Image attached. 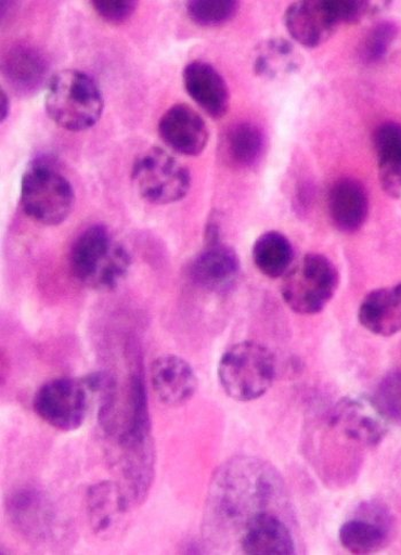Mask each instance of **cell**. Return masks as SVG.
I'll return each mask as SVG.
<instances>
[{
  "instance_id": "obj_1",
  "label": "cell",
  "mask_w": 401,
  "mask_h": 555,
  "mask_svg": "<svg viewBox=\"0 0 401 555\" xmlns=\"http://www.w3.org/2000/svg\"><path fill=\"white\" fill-rule=\"evenodd\" d=\"M283 482L268 463L238 457L220 467L208 498V519L224 531H241L259 513L275 511Z\"/></svg>"
},
{
  "instance_id": "obj_2",
  "label": "cell",
  "mask_w": 401,
  "mask_h": 555,
  "mask_svg": "<svg viewBox=\"0 0 401 555\" xmlns=\"http://www.w3.org/2000/svg\"><path fill=\"white\" fill-rule=\"evenodd\" d=\"M131 257L105 225H93L77 237L70 268L77 280L96 291H111L128 274Z\"/></svg>"
},
{
  "instance_id": "obj_3",
  "label": "cell",
  "mask_w": 401,
  "mask_h": 555,
  "mask_svg": "<svg viewBox=\"0 0 401 555\" xmlns=\"http://www.w3.org/2000/svg\"><path fill=\"white\" fill-rule=\"evenodd\" d=\"M105 108L102 91L85 72L66 69L50 79L46 109L51 120L68 131H86L94 127Z\"/></svg>"
},
{
  "instance_id": "obj_4",
  "label": "cell",
  "mask_w": 401,
  "mask_h": 555,
  "mask_svg": "<svg viewBox=\"0 0 401 555\" xmlns=\"http://www.w3.org/2000/svg\"><path fill=\"white\" fill-rule=\"evenodd\" d=\"M218 378L232 400H258L275 380L274 356L268 347L255 341L236 344L220 359Z\"/></svg>"
},
{
  "instance_id": "obj_5",
  "label": "cell",
  "mask_w": 401,
  "mask_h": 555,
  "mask_svg": "<svg viewBox=\"0 0 401 555\" xmlns=\"http://www.w3.org/2000/svg\"><path fill=\"white\" fill-rule=\"evenodd\" d=\"M22 206L33 221L60 225L73 212L75 191L62 172L47 163L37 162L23 177Z\"/></svg>"
},
{
  "instance_id": "obj_6",
  "label": "cell",
  "mask_w": 401,
  "mask_h": 555,
  "mask_svg": "<svg viewBox=\"0 0 401 555\" xmlns=\"http://www.w3.org/2000/svg\"><path fill=\"white\" fill-rule=\"evenodd\" d=\"M338 283V271L326 256L308 254L287 272L281 293L293 311L315 314L332 301Z\"/></svg>"
},
{
  "instance_id": "obj_7",
  "label": "cell",
  "mask_w": 401,
  "mask_h": 555,
  "mask_svg": "<svg viewBox=\"0 0 401 555\" xmlns=\"http://www.w3.org/2000/svg\"><path fill=\"white\" fill-rule=\"evenodd\" d=\"M132 180L140 196L152 205L178 203L191 189V173L167 151L158 147L140 155L132 168Z\"/></svg>"
},
{
  "instance_id": "obj_8",
  "label": "cell",
  "mask_w": 401,
  "mask_h": 555,
  "mask_svg": "<svg viewBox=\"0 0 401 555\" xmlns=\"http://www.w3.org/2000/svg\"><path fill=\"white\" fill-rule=\"evenodd\" d=\"M91 391L82 379H53L38 389L36 414L56 430L70 433L82 427L91 403Z\"/></svg>"
},
{
  "instance_id": "obj_9",
  "label": "cell",
  "mask_w": 401,
  "mask_h": 555,
  "mask_svg": "<svg viewBox=\"0 0 401 555\" xmlns=\"http://www.w3.org/2000/svg\"><path fill=\"white\" fill-rule=\"evenodd\" d=\"M393 518L389 509L377 503H367L358 509L354 518L340 527V545L352 554H372L384 550L391 541Z\"/></svg>"
},
{
  "instance_id": "obj_10",
  "label": "cell",
  "mask_w": 401,
  "mask_h": 555,
  "mask_svg": "<svg viewBox=\"0 0 401 555\" xmlns=\"http://www.w3.org/2000/svg\"><path fill=\"white\" fill-rule=\"evenodd\" d=\"M329 426L347 441L364 447H375L387 435V420L372 400L345 399L337 403L329 415Z\"/></svg>"
},
{
  "instance_id": "obj_11",
  "label": "cell",
  "mask_w": 401,
  "mask_h": 555,
  "mask_svg": "<svg viewBox=\"0 0 401 555\" xmlns=\"http://www.w3.org/2000/svg\"><path fill=\"white\" fill-rule=\"evenodd\" d=\"M8 513L16 529L35 542H47L55 530L57 517L51 501L35 488L14 491L8 499Z\"/></svg>"
},
{
  "instance_id": "obj_12",
  "label": "cell",
  "mask_w": 401,
  "mask_h": 555,
  "mask_svg": "<svg viewBox=\"0 0 401 555\" xmlns=\"http://www.w3.org/2000/svg\"><path fill=\"white\" fill-rule=\"evenodd\" d=\"M158 133L168 147L186 156L199 155L209 141L204 118L184 104L172 106L160 117Z\"/></svg>"
},
{
  "instance_id": "obj_13",
  "label": "cell",
  "mask_w": 401,
  "mask_h": 555,
  "mask_svg": "<svg viewBox=\"0 0 401 555\" xmlns=\"http://www.w3.org/2000/svg\"><path fill=\"white\" fill-rule=\"evenodd\" d=\"M240 546L248 555H292L296 553L293 532L275 511L259 513L240 534Z\"/></svg>"
},
{
  "instance_id": "obj_14",
  "label": "cell",
  "mask_w": 401,
  "mask_h": 555,
  "mask_svg": "<svg viewBox=\"0 0 401 555\" xmlns=\"http://www.w3.org/2000/svg\"><path fill=\"white\" fill-rule=\"evenodd\" d=\"M151 380L157 399L168 406H182L197 390V376L191 364L176 354L158 357L151 367Z\"/></svg>"
},
{
  "instance_id": "obj_15",
  "label": "cell",
  "mask_w": 401,
  "mask_h": 555,
  "mask_svg": "<svg viewBox=\"0 0 401 555\" xmlns=\"http://www.w3.org/2000/svg\"><path fill=\"white\" fill-rule=\"evenodd\" d=\"M240 270L235 250L219 243L208 245L195 257L190 268L194 283L212 292H225L233 287Z\"/></svg>"
},
{
  "instance_id": "obj_16",
  "label": "cell",
  "mask_w": 401,
  "mask_h": 555,
  "mask_svg": "<svg viewBox=\"0 0 401 555\" xmlns=\"http://www.w3.org/2000/svg\"><path fill=\"white\" fill-rule=\"evenodd\" d=\"M184 86L193 101L214 118L223 117L230 107V90L215 67L194 62L183 73Z\"/></svg>"
},
{
  "instance_id": "obj_17",
  "label": "cell",
  "mask_w": 401,
  "mask_h": 555,
  "mask_svg": "<svg viewBox=\"0 0 401 555\" xmlns=\"http://www.w3.org/2000/svg\"><path fill=\"white\" fill-rule=\"evenodd\" d=\"M285 24L297 43L314 49L328 41L336 25L326 8L325 0L297 2L286 11Z\"/></svg>"
},
{
  "instance_id": "obj_18",
  "label": "cell",
  "mask_w": 401,
  "mask_h": 555,
  "mask_svg": "<svg viewBox=\"0 0 401 555\" xmlns=\"http://www.w3.org/2000/svg\"><path fill=\"white\" fill-rule=\"evenodd\" d=\"M370 209L368 194L363 184L353 178H342L331 189L328 210L333 224L345 233L363 227Z\"/></svg>"
},
{
  "instance_id": "obj_19",
  "label": "cell",
  "mask_w": 401,
  "mask_h": 555,
  "mask_svg": "<svg viewBox=\"0 0 401 555\" xmlns=\"http://www.w3.org/2000/svg\"><path fill=\"white\" fill-rule=\"evenodd\" d=\"M2 70L13 89L27 95L44 86L50 66L47 57L36 49L16 46L4 55Z\"/></svg>"
},
{
  "instance_id": "obj_20",
  "label": "cell",
  "mask_w": 401,
  "mask_h": 555,
  "mask_svg": "<svg viewBox=\"0 0 401 555\" xmlns=\"http://www.w3.org/2000/svg\"><path fill=\"white\" fill-rule=\"evenodd\" d=\"M359 322L379 336L401 331V283L370 293L359 308Z\"/></svg>"
},
{
  "instance_id": "obj_21",
  "label": "cell",
  "mask_w": 401,
  "mask_h": 555,
  "mask_svg": "<svg viewBox=\"0 0 401 555\" xmlns=\"http://www.w3.org/2000/svg\"><path fill=\"white\" fill-rule=\"evenodd\" d=\"M131 505L122 487L113 481L91 486L87 493L90 526L98 537L108 533Z\"/></svg>"
},
{
  "instance_id": "obj_22",
  "label": "cell",
  "mask_w": 401,
  "mask_h": 555,
  "mask_svg": "<svg viewBox=\"0 0 401 555\" xmlns=\"http://www.w3.org/2000/svg\"><path fill=\"white\" fill-rule=\"evenodd\" d=\"M379 183L392 196H401V125L387 122L374 133Z\"/></svg>"
},
{
  "instance_id": "obj_23",
  "label": "cell",
  "mask_w": 401,
  "mask_h": 555,
  "mask_svg": "<svg viewBox=\"0 0 401 555\" xmlns=\"http://www.w3.org/2000/svg\"><path fill=\"white\" fill-rule=\"evenodd\" d=\"M256 268L269 278L287 274L294 260V249L288 237L276 231L258 237L253 248Z\"/></svg>"
},
{
  "instance_id": "obj_24",
  "label": "cell",
  "mask_w": 401,
  "mask_h": 555,
  "mask_svg": "<svg viewBox=\"0 0 401 555\" xmlns=\"http://www.w3.org/2000/svg\"><path fill=\"white\" fill-rule=\"evenodd\" d=\"M266 137L262 129L250 122L233 126L225 137L224 150L231 165L250 168L262 157Z\"/></svg>"
},
{
  "instance_id": "obj_25",
  "label": "cell",
  "mask_w": 401,
  "mask_h": 555,
  "mask_svg": "<svg viewBox=\"0 0 401 555\" xmlns=\"http://www.w3.org/2000/svg\"><path fill=\"white\" fill-rule=\"evenodd\" d=\"M192 22L203 27L224 25L232 20L238 10L234 0H193L186 5Z\"/></svg>"
},
{
  "instance_id": "obj_26",
  "label": "cell",
  "mask_w": 401,
  "mask_h": 555,
  "mask_svg": "<svg viewBox=\"0 0 401 555\" xmlns=\"http://www.w3.org/2000/svg\"><path fill=\"white\" fill-rule=\"evenodd\" d=\"M372 401L388 422L401 425V371H392L380 380Z\"/></svg>"
},
{
  "instance_id": "obj_27",
  "label": "cell",
  "mask_w": 401,
  "mask_h": 555,
  "mask_svg": "<svg viewBox=\"0 0 401 555\" xmlns=\"http://www.w3.org/2000/svg\"><path fill=\"white\" fill-rule=\"evenodd\" d=\"M398 35V27L391 22L379 23L366 35L360 48V59L372 65L383 61Z\"/></svg>"
},
{
  "instance_id": "obj_28",
  "label": "cell",
  "mask_w": 401,
  "mask_h": 555,
  "mask_svg": "<svg viewBox=\"0 0 401 555\" xmlns=\"http://www.w3.org/2000/svg\"><path fill=\"white\" fill-rule=\"evenodd\" d=\"M98 15L109 24H124L134 14L138 2L133 0H92Z\"/></svg>"
},
{
  "instance_id": "obj_29",
  "label": "cell",
  "mask_w": 401,
  "mask_h": 555,
  "mask_svg": "<svg viewBox=\"0 0 401 555\" xmlns=\"http://www.w3.org/2000/svg\"><path fill=\"white\" fill-rule=\"evenodd\" d=\"M325 4L336 26L359 23L368 11V3L358 0H325Z\"/></svg>"
},
{
  "instance_id": "obj_30",
  "label": "cell",
  "mask_w": 401,
  "mask_h": 555,
  "mask_svg": "<svg viewBox=\"0 0 401 555\" xmlns=\"http://www.w3.org/2000/svg\"><path fill=\"white\" fill-rule=\"evenodd\" d=\"M0 121L4 122L7 118L10 115L11 112V102L8 93L2 89V92H0Z\"/></svg>"
}]
</instances>
